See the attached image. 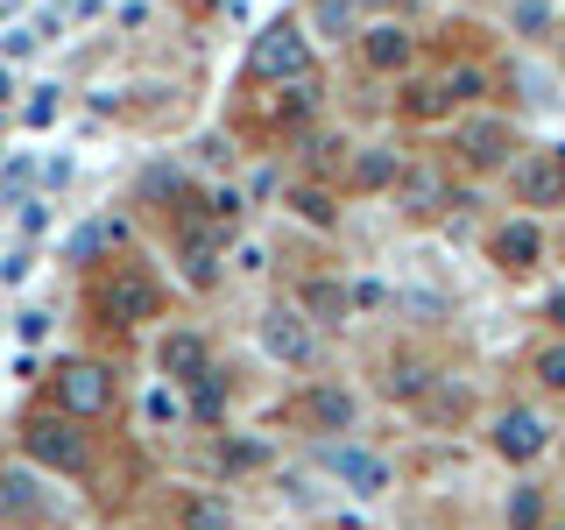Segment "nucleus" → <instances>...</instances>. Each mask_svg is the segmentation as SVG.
Masks as SVG:
<instances>
[{"mask_svg":"<svg viewBox=\"0 0 565 530\" xmlns=\"http://www.w3.org/2000/svg\"><path fill=\"white\" fill-rule=\"evenodd\" d=\"M0 106H14V71L0 64Z\"/></svg>","mask_w":565,"mask_h":530,"instance_id":"obj_39","label":"nucleus"},{"mask_svg":"<svg viewBox=\"0 0 565 530\" xmlns=\"http://www.w3.org/2000/svg\"><path fill=\"white\" fill-rule=\"evenodd\" d=\"M509 191H516L523 212H558L565 205V141H544V149H523L509 163Z\"/></svg>","mask_w":565,"mask_h":530,"instance_id":"obj_7","label":"nucleus"},{"mask_svg":"<svg viewBox=\"0 0 565 530\" xmlns=\"http://www.w3.org/2000/svg\"><path fill=\"white\" fill-rule=\"evenodd\" d=\"M488 446H494V459H509V467H530V459L552 453V417H544L537 403H502Z\"/></svg>","mask_w":565,"mask_h":530,"instance_id":"obj_10","label":"nucleus"},{"mask_svg":"<svg viewBox=\"0 0 565 530\" xmlns=\"http://www.w3.org/2000/svg\"><path fill=\"white\" fill-rule=\"evenodd\" d=\"M50 389H57V411L85 417V424L106 417V411H114V396H120V382H114V368H106V361H57Z\"/></svg>","mask_w":565,"mask_h":530,"instance_id":"obj_9","label":"nucleus"},{"mask_svg":"<svg viewBox=\"0 0 565 530\" xmlns=\"http://www.w3.org/2000/svg\"><path fill=\"white\" fill-rule=\"evenodd\" d=\"M396 114L411 120V128H438V120H459V106H452V93H446V78H411L403 71V93H396Z\"/></svg>","mask_w":565,"mask_h":530,"instance_id":"obj_17","label":"nucleus"},{"mask_svg":"<svg viewBox=\"0 0 565 530\" xmlns=\"http://www.w3.org/2000/svg\"><path fill=\"white\" fill-rule=\"evenodd\" d=\"M177 530H234V509H226V495H184V509H177Z\"/></svg>","mask_w":565,"mask_h":530,"instance_id":"obj_26","label":"nucleus"},{"mask_svg":"<svg viewBox=\"0 0 565 530\" xmlns=\"http://www.w3.org/2000/svg\"><path fill=\"white\" fill-rule=\"evenodd\" d=\"M212 467H220V474H269V467H276V446H269V438H241V432H226V438H220V453H212Z\"/></svg>","mask_w":565,"mask_h":530,"instance_id":"obj_25","label":"nucleus"},{"mask_svg":"<svg viewBox=\"0 0 565 530\" xmlns=\"http://www.w3.org/2000/svg\"><path fill=\"white\" fill-rule=\"evenodd\" d=\"M353 50H361V64L375 71V78H403V71L417 64V29L388 14V22H367L361 35H353Z\"/></svg>","mask_w":565,"mask_h":530,"instance_id":"obj_14","label":"nucleus"},{"mask_svg":"<svg viewBox=\"0 0 565 530\" xmlns=\"http://www.w3.org/2000/svg\"><path fill=\"white\" fill-rule=\"evenodd\" d=\"M226 396H234L226 368H205L199 382H184V417H191V424H220V417H226Z\"/></svg>","mask_w":565,"mask_h":530,"instance_id":"obj_24","label":"nucleus"},{"mask_svg":"<svg viewBox=\"0 0 565 530\" xmlns=\"http://www.w3.org/2000/svg\"><path fill=\"white\" fill-rule=\"evenodd\" d=\"M488 262L502 276H530L544 262V226H537V212H516V220H502L488 234Z\"/></svg>","mask_w":565,"mask_h":530,"instance_id":"obj_15","label":"nucleus"},{"mask_svg":"<svg viewBox=\"0 0 565 530\" xmlns=\"http://www.w3.org/2000/svg\"><path fill=\"white\" fill-rule=\"evenodd\" d=\"M57 114H64V85H29V99H22V128H50Z\"/></svg>","mask_w":565,"mask_h":530,"instance_id":"obj_31","label":"nucleus"},{"mask_svg":"<svg viewBox=\"0 0 565 530\" xmlns=\"http://www.w3.org/2000/svg\"><path fill=\"white\" fill-rule=\"evenodd\" d=\"M544 318H552V326L565 332V290H552V297H544Z\"/></svg>","mask_w":565,"mask_h":530,"instance_id":"obj_38","label":"nucleus"},{"mask_svg":"<svg viewBox=\"0 0 565 530\" xmlns=\"http://www.w3.org/2000/svg\"><path fill=\"white\" fill-rule=\"evenodd\" d=\"M290 417L305 424L311 438H347L353 424H361V396H353L347 382H326V375H318V382H305L290 396Z\"/></svg>","mask_w":565,"mask_h":530,"instance_id":"obj_8","label":"nucleus"},{"mask_svg":"<svg viewBox=\"0 0 565 530\" xmlns=\"http://www.w3.org/2000/svg\"><path fill=\"white\" fill-rule=\"evenodd\" d=\"M297 305H305L311 318H318V326H347V318H353V283H340V276H297Z\"/></svg>","mask_w":565,"mask_h":530,"instance_id":"obj_18","label":"nucleus"},{"mask_svg":"<svg viewBox=\"0 0 565 530\" xmlns=\"http://www.w3.org/2000/svg\"><path fill=\"white\" fill-rule=\"evenodd\" d=\"M382 305H388V290H382L375 276H361V283H353V311H382Z\"/></svg>","mask_w":565,"mask_h":530,"instance_id":"obj_36","label":"nucleus"},{"mask_svg":"<svg viewBox=\"0 0 565 530\" xmlns=\"http://www.w3.org/2000/svg\"><path fill=\"white\" fill-rule=\"evenodd\" d=\"M382 389H388V396H396V403H417V411H424V396H431V389H438V368L424 361V353L396 347V353H388V375H382Z\"/></svg>","mask_w":565,"mask_h":530,"instance_id":"obj_21","label":"nucleus"},{"mask_svg":"<svg viewBox=\"0 0 565 530\" xmlns=\"http://www.w3.org/2000/svg\"><path fill=\"white\" fill-rule=\"evenodd\" d=\"M269 120L276 128H305V120L318 114V71H297V78H282V85H269Z\"/></svg>","mask_w":565,"mask_h":530,"instance_id":"obj_22","label":"nucleus"},{"mask_svg":"<svg viewBox=\"0 0 565 530\" xmlns=\"http://www.w3.org/2000/svg\"><path fill=\"white\" fill-rule=\"evenodd\" d=\"M282 205H290V220L318 226V234H332V226H340V199H332V184H311V177L282 191Z\"/></svg>","mask_w":565,"mask_h":530,"instance_id":"obj_23","label":"nucleus"},{"mask_svg":"<svg viewBox=\"0 0 565 530\" xmlns=\"http://www.w3.org/2000/svg\"><path fill=\"white\" fill-rule=\"evenodd\" d=\"M85 305H93L99 326H120V332H135V326H149V318H163V283H156L141 262L120 247V255H106L93 283H85Z\"/></svg>","mask_w":565,"mask_h":530,"instance_id":"obj_1","label":"nucleus"},{"mask_svg":"<svg viewBox=\"0 0 565 530\" xmlns=\"http://www.w3.org/2000/svg\"><path fill=\"white\" fill-rule=\"evenodd\" d=\"M523 156V135L509 114H488V106H467L452 120V163L467 177H509V163Z\"/></svg>","mask_w":565,"mask_h":530,"instance_id":"obj_2","label":"nucleus"},{"mask_svg":"<svg viewBox=\"0 0 565 530\" xmlns=\"http://www.w3.org/2000/svg\"><path fill=\"white\" fill-rule=\"evenodd\" d=\"M22 453L35 459V467H50V474H85V467H93L85 417H71V411H35V417L22 424Z\"/></svg>","mask_w":565,"mask_h":530,"instance_id":"obj_5","label":"nucleus"},{"mask_svg":"<svg viewBox=\"0 0 565 530\" xmlns=\"http://www.w3.org/2000/svg\"><path fill=\"white\" fill-rule=\"evenodd\" d=\"M135 234H128V220L120 212H106V220H93V226H78V234L64 241V262H85V269H99L106 255H120Z\"/></svg>","mask_w":565,"mask_h":530,"instance_id":"obj_19","label":"nucleus"},{"mask_svg":"<svg viewBox=\"0 0 565 530\" xmlns=\"http://www.w3.org/2000/svg\"><path fill=\"white\" fill-rule=\"evenodd\" d=\"M509 29L530 35V43H544V35L558 29V0H509Z\"/></svg>","mask_w":565,"mask_h":530,"instance_id":"obj_28","label":"nucleus"},{"mask_svg":"<svg viewBox=\"0 0 565 530\" xmlns=\"http://www.w3.org/2000/svg\"><path fill=\"white\" fill-rule=\"evenodd\" d=\"M177 269H184L191 290H220V276H226V247H220V226H212L205 212H191V220L177 226Z\"/></svg>","mask_w":565,"mask_h":530,"instance_id":"obj_12","label":"nucleus"},{"mask_svg":"<svg viewBox=\"0 0 565 530\" xmlns=\"http://www.w3.org/2000/svg\"><path fill=\"white\" fill-rule=\"evenodd\" d=\"M205 368H220V361H212V340H205L199 326H177V332L156 340V375H163V382L184 389V382H199Z\"/></svg>","mask_w":565,"mask_h":530,"instance_id":"obj_16","label":"nucleus"},{"mask_svg":"<svg viewBox=\"0 0 565 530\" xmlns=\"http://www.w3.org/2000/svg\"><path fill=\"white\" fill-rule=\"evenodd\" d=\"M438 78H446V93H452V106H459V114H467V106H481V99L494 93L488 64H446V71H438Z\"/></svg>","mask_w":565,"mask_h":530,"instance_id":"obj_27","label":"nucleus"},{"mask_svg":"<svg viewBox=\"0 0 565 530\" xmlns=\"http://www.w3.org/2000/svg\"><path fill=\"white\" fill-rule=\"evenodd\" d=\"M396 212H403V226H438V220H452V205H467L452 191V170L446 163H431V156H417V163H403L396 177Z\"/></svg>","mask_w":565,"mask_h":530,"instance_id":"obj_6","label":"nucleus"},{"mask_svg":"<svg viewBox=\"0 0 565 530\" xmlns=\"http://www.w3.org/2000/svg\"><path fill=\"white\" fill-rule=\"evenodd\" d=\"M326 467H332V481H347L361 502H375V495L396 488V467H388L375 446H361V438H326Z\"/></svg>","mask_w":565,"mask_h":530,"instance_id":"obj_11","label":"nucleus"},{"mask_svg":"<svg viewBox=\"0 0 565 530\" xmlns=\"http://www.w3.org/2000/svg\"><path fill=\"white\" fill-rule=\"evenodd\" d=\"M311 50H318V35L305 29V14H276V22H262V35L247 43L241 78L247 85H282V78H297V71H311Z\"/></svg>","mask_w":565,"mask_h":530,"instance_id":"obj_3","label":"nucleus"},{"mask_svg":"<svg viewBox=\"0 0 565 530\" xmlns=\"http://www.w3.org/2000/svg\"><path fill=\"white\" fill-rule=\"evenodd\" d=\"M305 29L318 35V43H353V35L367 29V0H311Z\"/></svg>","mask_w":565,"mask_h":530,"instance_id":"obj_20","label":"nucleus"},{"mask_svg":"<svg viewBox=\"0 0 565 530\" xmlns=\"http://www.w3.org/2000/svg\"><path fill=\"white\" fill-rule=\"evenodd\" d=\"M141 417H149L156 432H170V424H191V417H184V389H177V382L149 389V396H141Z\"/></svg>","mask_w":565,"mask_h":530,"instance_id":"obj_30","label":"nucleus"},{"mask_svg":"<svg viewBox=\"0 0 565 530\" xmlns=\"http://www.w3.org/2000/svg\"><path fill=\"white\" fill-rule=\"evenodd\" d=\"M544 523V488H516V495H509V530H537Z\"/></svg>","mask_w":565,"mask_h":530,"instance_id":"obj_34","label":"nucleus"},{"mask_svg":"<svg viewBox=\"0 0 565 530\" xmlns=\"http://www.w3.org/2000/svg\"><path fill=\"white\" fill-rule=\"evenodd\" d=\"M530 375H537L544 396H565V332L544 340V347H530Z\"/></svg>","mask_w":565,"mask_h":530,"instance_id":"obj_29","label":"nucleus"},{"mask_svg":"<svg viewBox=\"0 0 565 530\" xmlns=\"http://www.w3.org/2000/svg\"><path fill=\"white\" fill-rule=\"evenodd\" d=\"M50 332V311H22V340H43Z\"/></svg>","mask_w":565,"mask_h":530,"instance_id":"obj_37","label":"nucleus"},{"mask_svg":"<svg viewBox=\"0 0 565 530\" xmlns=\"http://www.w3.org/2000/svg\"><path fill=\"white\" fill-rule=\"evenodd\" d=\"M558 530H565V523H558Z\"/></svg>","mask_w":565,"mask_h":530,"instance_id":"obj_40","label":"nucleus"},{"mask_svg":"<svg viewBox=\"0 0 565 530\" xmlns=\"http://www.w3.org/2000/svg\"><path fill=\"white\" fill-rule=\"evenodd\" d=\"M199 212H205V220H212V226H234V220H241V212H247V191H234V184H212Z\"/></svg>","mask_w":565,"mask_h":530,"instance_id":"obj_32","label":"nucleus"},{"mask_svg":"<svg viewBox=\"0 0 565 530\" xmlns=\"http://www.w3.org/2000/svg\"><path fill=\"white\" fill-rule=\"evenodd\" d=\"M255 340H262V353H269L276 368H318L326 326H318L297 297H276V305H262V318H255Z\"/></svg>","mask_w":565,"mask_h":530,"instance_id":"obj_4","label":"nucleus"},{"mask_svg":"<svg viewBox=\"0 0 565 530\" xmlns=\"http://www.w3.org/2000/svg\"><path fill=\"white\" fill-rule=\"evenodd\" d=\"M0 509H14V517H35V509H43V495H35L29 474H0Z\"/></svg>","mask_w":565,"mask_h":530,"instance_id":"obj_33","label":"nucleus"},{"mask_svg":"<svg viewBox=\"0 0 565 530\" xmlns=\"http://www.w3.org/2000/svg\"><path fill=\"white\" fill-rule=\"evenodd\" d=\"M226 269H241V276H262V269H269V255H262V241H241L234 255H226Z\"/></svg>","mask_w":565,"mask_h":530,"instance_id":"obj_35","label":"nucleus"},{"mask_svg":"<svg viewBox=\"0 0 565 530\" xmlns=\"http://www.w3.org/2000/svg\"><path fill=\"white\" fill-rule=\"evenodd\" d=\"M403 177V149H388V141H353L347 163H340V191L353 199H388Z\"/></svg>","mask_w":565,"mask_h":530,"instance_id":"obj_13","label":"nucleus"}]
</instances>
